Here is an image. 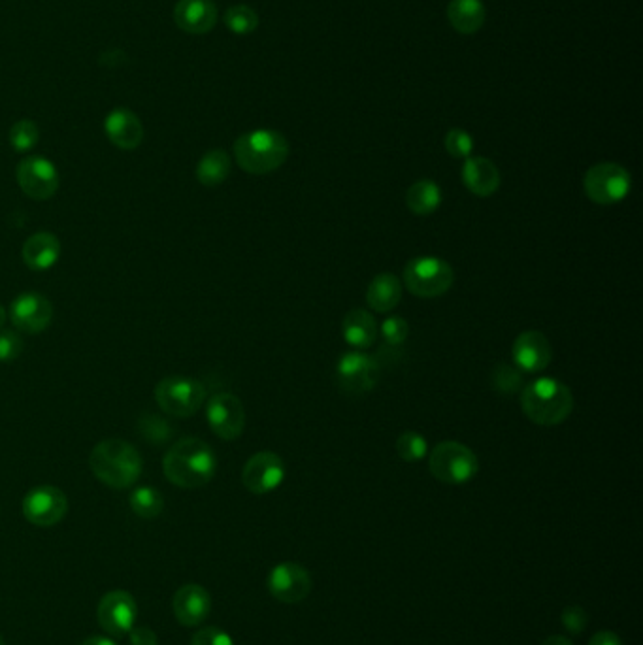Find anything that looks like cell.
I'll use <instances>...</instances> for the list:
<instances>
[{
	"mask_svg": "<svg viewBox=\"0 0 643 645\" xmlns=\"http://www.w3.org/2000/svg\"><path fill=\"white\" fill-rule=\"evenodd\" d=\"M217 457L204 440L187 436L166 451L163 472L166 480L182 489H200L214 480Z\"/></svg>",
	"mask_w": 643,
	"mask_h": 645,
	"instance_id": "1",
	"label": "cell"
},
{
	"mask_svg": "<svg viewBox=\"0 0 643 645\" xmlns=\"http://www.w3.org/2000/svg\"><path fill=\"white\" fill-rule=\"evenodd\" d=\"M89 466L104 485L112 489H129L142 474V457L129 442L110 438L93 447Z\"/></svg>",
	"mask_w": 643,
	"mask_h": 645,
	"instance_id": "2",
	"label": "cell"
},
{
	"mask_svg": "<svg viewBox=\"0 0 643 645\" xmlns=\"http://www.w3.org/2000/svg\"><path fill=\"white\" fill-rule=\"evenodd\" d=\"M521 408L528 419L540 427H555L574 410L572 391L555 378H538L523 387Z\"/></svg>",
	"mask_w": 643,
	"mask_h": 645,
	"instance_id": "3",
	"label": "cell"
},
{
	"mask_svg": "<svg viewBox=\"0 0 643 645\" xmlns=\"http://www.w3.org/2000/svg\"><path fill=\"white\" fill-rule=\"evenodd\" d=\"M234 157L244 172L264 176L285 165L289 157V142L278 131L257 129L242 134L234 142Z\"/></svg>",
	"mask_w": 643,
	"mask_h": 645,
	"instance_id": "4",
	"label": "cell"
},
{
	"mask_svg": "<svg viewBox=\"0 0 643 645\" xmlns=\"http://www.w3.org/2000/svg\"><path fill=\"white\" fill-rule=\"evenodd\" d=\"M430 474L447 485H464L478 476L479 461L470 447L459 442H440L432 449Z\"/></svg>",
	"mask_w": 643,
	"mask_h": 645,
	"instance_id": "5",
	"label": "cell"
},
{
	"mask_svg": "<svg viewBox=\"0 0 643 645\" xmlns=\"http://www.w3.org/2000/svg\"><path fill=\"white\" fill-rule=\"evenodd\" d=\"M455 272L438 257H417L404 268V285L419 298H438L453 287Z\"/></svg>",
	"mask_w": 643,
	"mask_h": 645,
	"instance_id": "6",
	"label": "cell"
},
{
	"mask_svg": "<svg viewBox=\"0 0 643 645\" xmlns=\"http://www.w3.org/2000/svg\"><path fill=\"white\" fill-rule=\"evenodd\" d=\"M155 400L165 414L172 417H193L206 400V389L200 381L183 376H170L155 387Z\"/></svg>",
	"mask_w": 643,
	"mask_h": 645,
	"instance_id": "7",
	"label": "cell"
},
{
	"mask_svg": "<svg viewBox=\"0 0 643 645\" xmlns=\"http://www.w3.org/2000/svg\"><path fill=\"white\" fill-rule=\"evenodd\" d=\"M583 187L594 204L611 206L625 200L632 187V178L625 166L617 163H598L585 174Z\"/></svg>",
	"mask_w": 643,
	"mask_h": 645,
	"instance_id": "8",
	"label": "cell"
},
{
	"mask_svg": "<svg viewBox=\"0 0 643 645\" xmlns=\"http://www.w3.org/2000/svg\"><path fill=\"white\" fill-rule=\"evenodd\" d=\"M381 366L361 351H347L336 364V381L349 397H361L380 381Z\"/></svg>",
	"mask_w": 643,
	"mask_h": 645,
	"instance_id": "9",
	"label": "cell"
},
{
	"mask_svg": "<svg viewBox=\"0 0 643 645\" xmlns=\"http://www.w3.org/2000/svg\"><path fill=\"white\" fill-rule=\"evenodd\" d=\"M16 178L21 191L29 199L38 200V202L51 199L61 185L57 166L53 165L50 159L40 155L21 159V163L17 165Z\"/></svg>",
	"mask_w": 643,
	"mask_h": 645,
	"instance_id": "10",
	"label": "cell"
},
{
	"mask_svg": "<svg viewBox=\"0 0 643 645\" xmlns=\"http://www.w3.org/2000/svg\"><path fill=\"white\" fill-rule=\"evenodd\" d=\"M68 498L53 485H38L23 498V515L34 527H53L65 519Z\"/></svg>",
	"mask_w": 643,
	"mask_h": 645,
	"instance_id": "11",
	"label": "cell"
},
{
	"mask_svg": "<svg viewBox=\"0 0 643 645\" xmlns=\"http://www.w3.org/2000/svg\"><path fill=\"white\" fill-rule=\"evenodd\" d=\"M206 419L215 436L221 440H236L246 429V410L242 400L232 393H217L208 400Z\"/></svg>",
	"mask_w": 643,
	"mask_h": 645,
	"instance_id": "12",
	"label": "cell"
},
{
	"mask_svg": "<svg viewBox=\"0 0 643 645\" xmlns=\"http://www.w3.org/2000/svg\"><path fill=\"white\" fill-rule=\"evenodd\" d=\"M285 480V463L274 451H259L242 470V483L253 495L274 493Z\"/></svg>",
	"mask_w": 643,
	"mask_h": 645,
	"instance_id": "13",
	"label": "cell"
},
{
	"mask_svg": "<svg viewBox=\"0 0 643 645\" xmlns=\"http://www.w3.org/2000/svg\"><path fill=\"white\" fill-rule=\"evenodd\" d=\"M268 591L283 604H300L312 593V576L302 564H278L268 576Z\"/></svg>",
	"mask_w": 643,
	"mask_h": 645,
	"instance_id": "14",
	"label": "cell"
},
{
	"mask_svg": "<svg viewBox=\"0 0 643 645\" xmlns=\"http://www.w3.org/2000/svg\"><path fill=\"white\" fill-rule=\"evenodd\" d=\"M138 615V606L131 593L127 591H112L102 596L99 602L100 629L108 632V636H125L134 627Z\"/></svg>",
	"mask_w": 643,
	"mask_h": 645,
	"instance_id": "15",
	"label": "cell"
},
{
	"mask_svg": "<svg viewBox=\"0 0 643 645\" xmlns=\"http://www.w3.org/2000/svg\"><path fill=\"white\" fill-rule=\"evenodd\" d=\"M53 317V304L48 298L36 291L21 293L12 300L10 319L17 329L27 334H38L50 327Z\"/></svg>",
	"mask_w": 643,
	"mask_h": 645,
	"instance_id": "16",
	"label": "cell"
},
{
	"mask_svg": "<svg viewBox=\"0 0 643 645\" xmlns=\"http://www.w3.org/2000/svg\"><path fill=\"white\" fill-rule=\"evenodd\" d=\"M513 363L521 372H542L553 361V348L544 332H521L512 349Z\"/></svg>",
	"mask_w": 643,
	"mask_h": 645,
	"instance_id": "17",
	"label": "cell"
},
{
	"mask_svg": "<svg viewBox=\"0 0 643 645\" xmlns=\"http://www.w3.org/2000/svg\"><path fill=\"white\" fill-rule=\"evenodd\" d=\"M172 610L183 627H198L212 612V596L197 583L183 585L174 595Z\"/></svg>",
	"mask_w": 643,
	"mask_h": 645,
	"instance_id": "18",
	"label": "cell"
},
{
	"mask_svg": "<svg viewBox=\"0 0 643 645\" xmlns=\"http://www.w3.org/2000/svg\"><path fill=\"white\" fill-rule=\"evenodd\" d=\"M104 133L119 149L132 151L144 140V127L138 116L127 108H116L104 119Z\"/></svg>",
	"mask_w": 643,
	"mask_h": 645,
	"instance_id": "19",
	"label": "cell"
},
{
	"mask_svg": "<svg viewBox=\"0 0 643 645\" xmlns=\"http://www.w3.org/2000/svg\"><path fill=\"white\" fill-rule=\"evenodd\" d=\"M174 21L183 33H210L217 23V6L212 0H180L174 8Z\"/></svg>",
	"mask_w": 643,
	"mask_h": 645,
	"instance_id": "20",
	"label": "cell"
},
{
	"mask_svg": "<svg viewBox=\"0 0 643 645\" xmlns=\"http://www.w3.org/2000/svg\"><path fill=\"white\" fill-rule=\"evenodd\" d=\"M462 183L476 197H491L500 189V172L495 163L487 157H468L464 159L461 170Z\"/></svg>",
	"mask_w": 643,
	"mask_h": 645,
	"instance_id": "21",
	"label": "cell"
},
{
	"mask_svg": "<svg viewBox=\"0 0 643 645\" xmlns=\"http://www.w3.org/2000/svg\"><path fill=\"white\" fill-rule=\"evenodd\" d=\"M21 253H23L25 265L29 266L31 270L44 272L59 263L63 246L55 234L40 231L27 238Z\"/></svg>",
	"mask_w": 643,
	"mask_h": 645,
	"instance_id": "22",
	"label": "cell"
},
{
	"mask_svg": "<svg viewBox=\"0 0 643 645\" xmlns=\"http://www.w3.org/2000/svg\"><path fill=\"white\" fill-rule=\"evenodd\" d=\"M402 300V282L391 272L378 274L366 291V304L378 314H387L395 310Z\"/></svg>",
	"mask_w": 643,
	"mask_h": 645,
	"instance_id": "23",
	"label": "cell"
},
{
	"mask_svg": "<svg viewBox=\"0 0 643 645\" xmlns=\"http://www.w3.org/2000/svg\"><path fill=\"white\" fill-rule=\"evenodd\" d=\"M342 332H344V338L351 348L366 349L376 342L378 325H376L374 315L370 314L368 310L353 308L344 317Z\"/></svg>",
	"mask_w": 643,
	"mask_h": 645,
	"instance_id": "24",
	"label": "cell"
},
{
	"mask_svg": "<svg viewBox=\"0 0 643 645\" xmlns=\"http://www.w3.org/2000/svg\"><path fill=\"white\" fill-rule=\"evenodd\" d=\"M487 17L483 0H449L447 19L451 27L461 34L478 33Z\"/></svg>",
	"mask_w": 643,
	"mask_h": 645,
	"instance_id": "25",
	"label": "cell"
},
{
	"mask_svg": "<svg viewBox=\"0 0 643 645\" xmlns=\"http://www.w3.org/2000/svg\"><path fill=\"white\" fill-rule=\"evenodd\" d=\"M442 189L440 185L432 180H421L410 185L406 193V204L410 212L415 215L434 214L442 206Z\"/></svg>",
	"mask_w": 643,
	"mask_h": 645,
	"instance_id": "26",
	"label": "cell"
},
{
	"mask_svg": "<svg viewBox=\"0 0 643 645\" xmlns=\"http://www.w3.org/2000/svg\"><path fill=\"white\" fill-rule=\"evenodd\" d=\"M231 157L223 149H212L202 155L197 165V180L204 187H217L231 174Z\"/></svg>",
	"mask_w": 643,
	"mask_h": 645,
	"instance_id": "27",
	"label": "cell"
},
{
	"mask_svg": "<svg viewBox=\"0 0 643 645\" xmlns=\"http://www.w3.org/2000/svg\"><path fill=\"white\" fill-rule=\"evenodd\" d=\"M132 512L142 519H155L165 510V498L155 487H138L129 498Z\"/></svg>",
	"mask_w": 643,
	"mask_h": 645,
	"instance_id": "28",
	"label": "cell"
},
{
	"mask_svg": "<svg viewBox=\"0 0 643 645\" xmlns=\"http://www.w3.org/2000/svg\"><path fill=\"white\" fill-rule=\"evenodd\" d=\"M396 453L404 463H419L429 455V444L419 432L406 430L396 440Z\"/></svg>",
	"mask_w": 643,
	"mask_h": 645,
	"instance_id": "29",
	"label": "cell"
},
{
	"mask_svg": "<svg viewBox=\"0 0 643 645\" xmlns=\"http://www.w3.org/2000/svg\"><path fill=\"white\" fill-rule=\"evenodd\" d=\"M223 21L227 25V29L234 34H251L257 31L259 27V16L253 8H249L246 4H236V6H231L225 16H223Z\"/></svg>",
	"mask_w": 643,
	"mask_h": 645,
	"instance_id": "30",
	"label": "cell"
},
{
	"mask_svg": "<svg viewBox=\"0 0 643 645\" xmlns=\"http://www.w3.org/2000/svg\"><path fill=\"white\" fill-rule=\"evenodd\" d=\"M491 387L502 395H513L523 387V374L512 364H498L491 374Z\"/></svg>",
	"mask_w": 643,
	"mask_h": 645,
	"instance_id": "31",
	"label": "cell"
},
{
	"mask_svg": "<svg viewBox=\"0 0 643 645\" xmlns=\"http://www.w3.org/2000/svg\"><path fill=\"white\" fill-rule=\"evenodd\" d=\"M38 140H40V131H38V125L31 119H21L10 129V144L17 153L31 151L38 144Z\"/></svg>",
	"mask_w": 643,
	"mask_h": 645,
	"instance_id": "32",
	"label": "cell"
},
{
	"mask_svg": "<svg viewBox=\"0 0 643 645\" xmlns=\"http://www.w3.org/2000/svg\"><path fill=\"white\" fill-rule=\"evenodd\" d=\"M444 144H446L447 153L451 157H455V159H468V157H472L474 138L466 133L464 129H451L446 134Z\"/></svg>",
	"mask_w": 643,
	"mask_h": 645,
	"instance_id": "33",
	"label": "cell"
},
{
	"mask_svg": "<svg viewBox=\"0 0 643 645\" xmlns=\"http://www.w3.org/2000/svg\"><path fill=\"white\" fill-rule=\"evenodd\" d=\"M410 334V327H408V321L404 317H398V315H393V317H387L383 323H381V336L383 340L389 344V346H402L406 342Z\"/></svg>",
	"mask_w": 643,
	"mask_h": 645,
	"instance_id": "34",
	"label": "cell"
},
{
	"mask_svg": "<svg viewBox=\"0 0 643 645\" xmlns=\"http://www.w3.org/2000/svg\"><path fill=\"white\" fill-rule=\"evenodd\" d=\"M562 627L568 630L570 634H581L589 625V613L585 612L581 606H568L562 612Z\"/></svg>",
	"mask_w": 643,
	"mask_h": 645,
	"instance_id": "35",
	"label": "cell"
},
{
	"mask_svg": "<svg viewBox=\"0 0 643 645\" xmlns=\"http://www.w3.org/2000/svg\"><path fill=\"white\" fill-rule=\"evenodd\" d=\"M23 351V342L16 332L0 331V363H10Z\"/></svg>",
	"mask_w": 643,
	"mask_h": 645,
	"instance_id": "36",
	"label": "cell"
},
{
	"mask_svg": "<svg viewBox=\"0 0 643 645\" xmlns=\"http://www.w3.org/2000/svg\"><path fill=\"white\" fill-rule=\"evenodd\" d=\"M191 645H234L231 634L217 627H206L195 632Z\"/></svg>",
	"mask_w": 643,
	"mask_h": 645,
	"instance_id": "37",
	"label": "cell"
},
{
	"mask_svg": "<svg viewBox=\"0 0 643 645\" xmlns=\"http://www.w3.org/2000/svg\"><path fill=\"white\" fill-rule=\"evenodd\" d=\"M129 642L131 645H159V638L149 627H132Z\"/></svg>",
	"mask_w": 643,
	"mask_h": 645,
	"instance_id": "38",
	"label": "cell"
},
{
	"mask_svg": "<svg viewBox=\"0 0 643 645\" xmlns=\"http://www.w3.org/2000/svg\"><path fill=\"white\" fill-rule=\"evenodd\" d=\"M589 645H623V642H621V638L615 632H611V630H600V632H596L593 638H591Z\"/></svg>",
	"mask_w": 643,
	"mask_h": 645,
	"instance_id": "39",
	"label": "cell"
},
{
	"mask_svg": "<svg viewBox=\"0 0 643 645\" xmlns=\"http://www.w3.org/2000/svg\"><path fill=\"white\" fill-rule=\"evenodd\" d=\"M82 645H117L110 636H91L83 640Z\"/></svg>",
	"mask_w": 643,
	"mask_h": 645,
	"instance_id": "40",
	"label": "cell"
},
{
	"mask_svg": "<svg viewBox=\"0 0 643 645\" xmlns=\"http://www.w3.org/2000/svg\"><path fill=\"white\" fill-rule=\"evenodd\" d=\"M542 645H574V642H572L568 636L557 634V636H549L547 640L542 642Z\"/></svg>",
	"mask_w": 643,
	"mask_h": 645,
	"instance_id": "41",
	"label": "cell"
},
{
	"mask_svg": "<svg viewBox=\"0 0 643 645\" xmlns=\"http://www.w3.org/2000/svg\"><path fill=\"white\" fill-rule=\"evenodd\" d=\"M4 321H6V310L2 308V304H0V327L4 325Z\"/></svg>",
	"mask_w": 643,
	"mask_h": 645,
	"instance_id": "42",
	"label": "cell"
},
{
	"mask_svg": "<svg viewBox=\"0 0 643 645\" xmlns=\"http://www.w3.org/2000/svg\"><path fill=\"white\" fill-rule=\"evenodd\" d=\"M0 645H4V638H2V634H0Z\"/></svg>",
	"mask_w": 643,
	"mask_h": 645,
	"instance_id": "43",
	"label": "cell"
}]
</instances>
